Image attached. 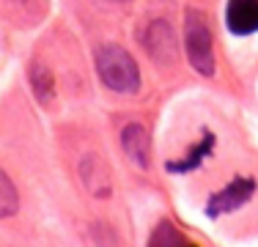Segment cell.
Wrapping results in <instances>:
<instances>
[{"instance_id":"8992f818","label":"cell","mask_w":258,"mask_h":247,"mask_svg":"<svg viewBox=\"0 0 258 247\" xmlns=\"http://www.w3.org/2000/svg\"><path fill=\"white\" fill-rule=\"evenodd\" d=\"M225 25L236 36H250L258 30V0H228Z\"/></svg>"},{"instance_id":"9c48e42d","label":"cell","mask_w":258,"mask_h":247,"mask_svg":"<svg viewBox=\"0 0 258 247\" xmlns=\"http://www.w3.org/2000/svg\"><path fill=\"white\" fill-rule=\"evenodd\" d=\"M149 247H198V244H195L184 231H179L173 222L162 220V222L154 228V231H151Z\"/></svg>"},{"instance_id":"7a4b0ae2","label":"cell","mask_w":258,"mask_h":247,"mask_svg":"<svg viewBox=\"0 0 258 247\" xmlns=\"http://www.w3.org/2000/svg\"><path fill=\"white\" fill-rule=\"evenodd\" d=\"M187 58L192 64L195 72H201L204 77L214 74V44H212V28H209L206 17L201 11H187Z\"/></svg>"},{"instance_id":"277c9868","label":"cell","mask_w":258,"mask_h":247,"mask_svg":"<svg viewBox=\"0 0 258 247\" xmlns=\"http://www.w3.org/2000/svg\"><path fill=\"white\" fill-rule=\"evenodd\" d=\"M143 44H146V52L159 66H170L176 60V36H173V28L165 20H154L146 28Z\"/></svg>"},{"instance_id":"8fae6325","label":"cell","mask_w":258,"mask_h":247,"mask_svg":"<svg viewBox=\"0 0 258 247\" xmlns=\"http://www.w3.org/2000/svg\"><path fill=\"white\" fill-rule=\"evenodd\" d=\"M17 212H20V193H17L14 181L0 170V220L14 217Z\"/></svg>"},{"instance_id":"52a82bcc","label":"cell","mask_w":258,"mask_h":247,"mask_svg":"<svg viewBox=\"0 0 258 247\" xmlns=\"http://www.w3.org/2000/svg\"><path fill=\"white\" fill-rule=\"evenodd\" d=\"M80 173H83V184L91 190V195H96V198L110 195V190H113V184H110V168L102 162V157H96V154L83 157Z\"/></svg>"},{"instance_id":"3957f363","label":"cell","mask_w":258,"mask_h":247,"mask_svg":"<svg viewBox=\"0 0 258 247\" xmlns=\"http://www.w3.org/2000/svg\"><path fill=\"white\" fill-rule=\"evenodd\" d=\"M253 193H255V178H250V176H236L225 190H220V193H214L212 198H209L206 214H209L212 220H217V217H223V214L236 212V209H242L244 203L253 198Z\"/></svg>"},{"instance_id":"ba28073f","label":"cell","mask_w":258,"mask_h":247,"mask_svg":"<svg viewBox=\"0 0 258 247\" xmlns=\"http://www.w3.org/2000/svg\"><path fill=\"white\" fill-rule=\"evenodd\" d=\"M214 143H217V138H214V135L206 129L204 138H201V143L195 146L192 151L187 154V157H184V159H176V162H168V173H189V170L201 168V165H204V159L212 157Z\"/></svg>"},{"instance_id":"6da1fadb","label":"cell","mask_w":258,"mask_h":247,"mask_svg":"<svg viewBox=\"0 0 258 247\" xmlns=\"http://www.w3.org/2000/svg\"><path fill=\"white\" fill-rule=\"evenodd\" d=\"M96 72L115 94H135L140 88V69L135 58L118 44H104L96 52Z\"/></svg>"},{"instance_id":"30bf717a","label":"cell","mask_w":258,"mask_h":247,"mask_svg":"<svg viewBox=\"0 0 258 247\" xmlns=\"http://www.w3.org/2000/svg\"><path fill=\"white\" fill-rule=\"evenodd\" d=\"M30 85H33V94L39 102H50L52 94H55V83H52V72L47 69L44 64H30Z\"/></svg>"},{"instance_id":"5b68a950","label":"cell","mask_w":258,"mask_h":247,"mask_svg":"<svg viewBox=\"0 0 258 247\" xmlns=\"http://www.w3.org/2000/svg\"><path fill=\"white\" fill-rule=\"evenodd\" d=\"M121 148L138 168L151 165V138L143 124H126L124 132H121Z\"/></svg>"}]
</instances>
